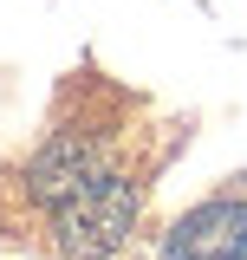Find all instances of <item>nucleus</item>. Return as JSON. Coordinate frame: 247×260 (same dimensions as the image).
Listing matches in <instances>:
<instances>
[{
    "label": "nucleus",
    "instance_id": "nucleus-1",
    "mask_svg": "<svg viewBox=\"0 0 247 260\" xmlns=\"http://www.w3.org/2000/svg\"><path fill=\"white\" fill-rule=\"evenodd\" d=\"M52 228H59V247L72 260H104V254H117L123 234L137 228V189L117 169H104L98 182H85L72 202L52 208Z\"/></svg>",
    "mask_w": 247,
    "mask_h": 260
},
{
    "label": "nucleus",
    "instance_id": "nucleus-2",
    "mask_svg": "<svg viewBox=\"0 0 247 260\" xmlns=\"http://www.w3.org/2000/svg\"><path fill=\"white\" fill-rule=\"evenodd\" d=\"M163 260H247V202L241 195H215V202L189 208L169 228Z\"/></svg>",
    "mask_w": 247,
    "mask_h": 260
},
{
    "label": "nucleus",
    "instance_id": "nucleus-3",
    "mask_svg": "<svg viewBox=\"0 0 247 260\" xmlns=\"http://www.w3.org/2000/svg\"><path fill=\"white\" fill-rule=\"evenodd\" d=\"M98 176H104V150H98L91 137L65 130V137H52V143L26 162V195L39 208H59V202H72V195L85 189V182H98Z\"/></svg>",
    "mask_w": 247,
    "mask_h": 260
}]
</instances>
